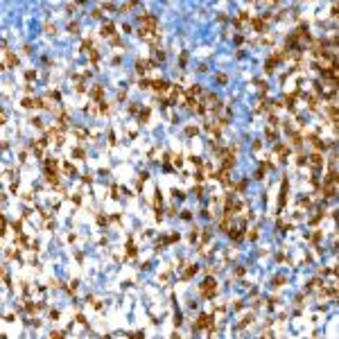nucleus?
<instances>
[{"instance_id": "nucleus-18", "label": "nucleus", "mask_w": 339, "mask_h": 339, "mask_svg": "<svg viewBox=\"0 0 339 339\" xmlns=\"http://www.w3.org/2000/svg\"><path fill=\"white\" fill-rule=\"evenodd\" d=\"M197 274V267H190V269H186V274H183V280H188V278H192V276Z\"/></svg>"}, {"instance_id": "nucleus-8", "label": "nucleus", "mask_w": 339, "mask_h": 339, "mask_svg": "<svg viewBox=\"0 0 339 339\" xmlns=\"http://www.w3.org/2000/svg\"><path fill=\"white\" fill-rule=\"evenodd\" d=\"M274 152L278 154V158H280V160H285V158H287V154H289V149H287V145H276V147H274Z\"/></svg>"}, {"instance_id": "nucleus-38", "label": "nucleus", "mask_w": 339, "mask_h": 339, "mask_svg": "<svg viewBox=\"0 0 339 339\" xmlns=\"http://www.w3.org/2000/svg\"><path fill=\"white\" fill-rule=\"evenodd\" d=\"M118 100H120V102L127 100V93H124V90H120V93H118Z\"/></svg>"}, {"instance_id": "nucleus-10", "label": "nucleus", "mask_w": 339, "mask_h": 339, "mask_svg": "<svg viewBox=\"0 0 339 339\" xmlns=\"http://www.w3.org/2000/svg\"><path fill=\"white\" fill-rule=\"evenodd\" d=\"M251 25H253L256 32H265V27H267V25H265V18H253V20H251Z\"/></svg>"}, {"instance_id": "nucleus-23", "label": "nucleus", "mask_w": 339, "mask_h": 339, "mask_svg": "<svg viewBox=\"0 0 339 339\" xmlns=\"http://www.w3.org/2000/svg\"><path fill=\"white\" fill-rule=\"evenodd\" d=\"M72 156H75V158H84L86 154H84V149H82V147H77V149H72Z\"/></svg>"}, {"instance_id": "nucleus-28", "label": "nucleus", "mask_w": 339, "mask_h": 339, "mask_svg": "<svg viewBox=\"0 0 339 339\" xmlns=\"http://www.w3.org/2000/svg\"><path fill=\"white\" fill-rule=\"evenodd\" d=\"M25 310H27V312H36L39 305H34V303H25Z\"/></svg>"}, {"instance_id": "nucleus-27", "label": "nucleus", "mask_w": 339, "mask_h": 339, "mask_svg": "<svg viewBox=\"0 0 339 339\" xmlns=\"http://www.w3.org/2000/svg\"><path fill=\"white\" fill-rule=\"evenodd\" d=\"M217 82H219V84H226V82H228V75L219 72V75H217Z\"/></svg>"}, {"instance_id": "nucleus-17", "label": "nucleus", "mask_w": 339, "mask_h": 339, "mask_svg": "<svg viewBox=\"0 0 339 339\" xmlns=\"http://www.w3.org/2000/svg\"><path fill=\"white\" fill-rule=\"evenodd\" d=\"M127 256H129V258H136V246H134V242H127Z\"/></svg>"}, {"instance_id": "nucleus-32", "label": "nucleus", "mask_w": 339, "mask_h": 339, "mask_svg": "<svg viewBox=\"0 0 339 339\" xmlns=\"http://www.w3.org/2000/svg\"><path fill=\"white\" fill-rule=\"evenodd\" d=\"M102 7H104L106 11H116V5H113V2H104Z\"/></svg>"}, {"instance_id": "nucleus-34", "label": "nucleus", "mask_w": 339, "mask_h": 339, "mask_svg": "<svg viewBox=\"0 0 339 339\" xmlns=\"http://www.w3.org/2000/svg\"><path fill=\"white\" fill-rule=\"evenodd\" d=\"M50 337H54V339H57V337H66V332H61V330H52V332H50Z\"/></svg>"}, {"instance_id": "nucleus-15", "label": "nucleus", "mask_w": 339, "mask_h": 339, "mask_svg": "<svg viewBox=\"0 0 339 339\" xmlns=\"http://www.w3.org/2000/svg\"><path fill=\"white\" fill-rule=\"evenodd\" d=\"M328 118L332 120V122H337V106H335V104L328 109Z\"/></svg>"}, {"instance_id": "nucleus-14", "label": "nucleus", "mask_w": 339, "mask_h": 339, "mask_svg": "<svg viewBox=\"0 0 339 339\" xmlns=\"http://www.w3.org/2000/svg\"><path fill=\"white\" fill-rule=\"evenodd\" d=\"M219 228H222V231H228V228H231V215H224V217H222Z\"/></svg>"}, {"instance_id": "nucleus-21", "label": "nucleus", "mask_w": 339, "mask_h": 339, "mask_svg": "<svg viewBox=\"0 0 339 339\" xmlns=\"http://www.w3.org/2000/svg\"><path fill=\"white\" fill-rule=\"evenodd\" d=\"M138 118H140V122H147V120H149V109H142Z\"/></svg>"}, {"instance_id": "nucleus-26", "label": "nucleus", "mask_w": 339, "mask_h": 339, "mask_svg": "<svg viewBox=\"0 0 339 339\" xmlns=\"http://www.w3.org/2000/svg\"><path fill=\"white\" fill-rule=\"evenodd\" d=\"M90 61L97 66V61H100V52H95V50H90Z\"/></svg>"}, {"instance_id": "nucleus-35", "label": "nucleus", "mask_w": 339, "mask_h": 339, "mask_svg": "<svg viewBox=\"0 0 339 339\" xmlns=\"http://www.w3.org/2000/svg\"><path fill=\"white\" fill-rule=\"evenodd\" d=\"M274 285H285V276H276V280H274Z\"/></svg>"}, {"instance_id": "nucleus-9", "label": "nucleus", "mask_w": 339, "mask_h": 339, "mask_svg": "<svg viewBox=\"0 0 339 339\" xmlns=\"http://www.w3.org/2000/svg\"><path fill=\"white\" fill-rule=\"evenodd\" d=\"M102 34H104V36H116V25H113V23H104Z\"/></svg>"}, {"instance_id": "nucleus-4", "label": "nucleus", "mask_w": 339, "mask_h": 339, "mask_svg": "<svg viewBox=\"0 0 339 339\" xmlns=\"http://www.w3.org/2000/svg\"><path fill=\"white\" fill-rule=\"evenodd\" d=\"M152 88L156 90V93H165V90H170V84L165 82V79H154V82H152Z\"/></svg>"}, {"instance_id": "nucleus-30", "label": "nucleus", "mask_w": 339, "mask_h": 339, "mask_svg": "<svg viewBox=\"0 0 339 339\" xmlns=\"http://www.w3.org/2000/svg\"><path fill=\"white\" fill-rule=\"evenodd\" d=\"M197 131H199L197 127H186V134L188 136H197Z\"/></svg>"}, {"instance_id": "nucleus-3", "label": "nucleus", "mask_w": 339, "mask_h": 339, "mask_svg": "<svg viewBox=\"0 0 339 339\" xmlns=\"http://www.w3.org/2000/svg\"><path fill=\"white\" fill-rule=\"evenodd\" d=\"M90 100H93V102H102V100H104V86H102V84L93 86V90H90Z\"/></svg>"}, {"instance_id": "nucleus-36", "label": "nucleus", "mask_w": 339, "mask_h": 339, "mask_svg": "<svg viewBox=\"0 0 339 339\" xmlns=\"http://www.w3.org/2000/svg\"><path fill=\"white\" fill-rule=\"evenodd\" d=\"M97 224H100V226H106V217L100 215V217H97Z\"/></svg>"}, {"instance_id": "nucleus-6", "label": "nucleus", "mask_w": 339, "mask_h": 339, "mask_svg": "<svg viewBox=\"0 0 339 339\" xmlns=\"http://www.w3.org/2000/svg\"><path fill=\"white\" fill-rule=\"evenodd\" d=\"M301 97V90H294V93H289V95H285V106H289V109H294V102Z\"/></svg>"}, {"instance_id": "nucleus-5", "label": "nucleus", "mask_w": 339, "mask_h": 339, "mask_svg": "<svg viewBox=\"0 0 339 339\" xmlns=\"http://www.w3.org/2000/svg\"><path fill=\"white\" fill-rule=\"evenodd\" d=\"M337 192V179H328V183L323 186V194L326 197H332Z\"/></svg>"}, {"instance_id": "nucleus-20", "label": "nucleus", "mask_w": 339, "mask_h": 339, "mask_svg": "<svg viewBox=\"0 0 339 339\" xmlns=\"http://www.w3.org/2000/svg\"><path fill=\"white\" fill-rule=\"evenodd\" d=\"M152 82H154V79H140L138 86H140V88H152Z\"/></svg>"}, {"instance_id": "nucleus-31", "label": "nucleus", "mask_w": 339, "mask_h": 339, "mask_svg": "<svg viewBox=\"0 0 339 339\" xmlns=\"http://www.w3.org/2000/svg\"><path fill=\"white\" fill-rule=\"evenodd\" d=\"M25 77H27V82H34V79H36V72H34V70H27Z\"/></svg>"}, {"instance_id": "nucleus-13", "label": "nucleus", "mask_w": 339, "mask_h": 339, "mask_svg": "<svg viewBox=\"0 0 339 339\" xmlns=\"http://www.w3.org/2000/svg\"><path fill=\"white\" fill-rule=\"evenodd\" d=\"M45 138H41V140H36V145H34V152H36V156H43V149H45Z\"/></svg>"}, {"instance_id": "nucleus-33", "label": "nucleus", "mask_w": 339, "mask_h": 339, "mask_svg": "<svg viewBox=\"0 0 339 339\" xmlns=\"http://www.w3.org/2000/svg\"><path fill=\"white\" fill-rule=\"evenodd\" d=\"M82 50H93V43H90L88 39H86V41L82 43Z\"/></svg>"}, {"instance_id": "nucleus-19", "label": "nucleus", "mask_w": 339, "mask_h": 339, "mask_svg": "<svg viewBox=\"0 0 339 339\" xmlns=\"http://www.w3.org/2000/svg\"><path fill=\"white\" fill-rule=\"evenodd\" d=\"M64 174H68V176H75V168H72L70 163H66V165H64Z\"/></svg>"}, {"instance_id": "nucleus-22", "label": "nucleus", "mask_w": 339, "mask_h": 339, "mask_svg": "<svg viewBox=\"0 0 339 339\" xmlns=\"http://www.w3.org/2000/svg\"><path fill=\"white\" fill-rule=\"evenodd\" d=\"M274 68H276V59H274V57H271V59H269V61H267V72H269V75H271V72H274Z\"/></svg>"}, {"instance_id": "nucleus-16", "label": "nucleus", "mask_w": 339, "mask_h": 339, "mask_svg": "<svg viewBox=\"0 0 339 339\" xmlns=\"http://www.w3.org/2000/svg\"><path fill=\"white\" fill-rule=\"evenodd\" d=\"M265 134H267V138H269V140H276V127H271V124H269Z\"/></svg>"}, {"instance_id": "nucleus-25", "label": "nucleus", "mask_w": 339, "mask_h": 339, "mask_svg": "<svg viewBox=\"0 0 339 339\" xmlns=\"http://www.w3.org/2000/svg\"><path fill=\"white\" fill-rule=\"evenodd\" d=\"M134 7H136V2H124L122 7H120V11H131Z\"/></svg>"}, {"instance_id": "nucleus-1", "label": "nucleus", "mask_w": 339, "mask_h": 339, "mask_svg": "<svg viewBox=\"0 0 339 339\" xmlns=\"http://www.w3.org/2000/svg\"><path fill=\"white\" fill-rule=\"evenodd\" d=\"M208 328V335H215V328H212V314H199L197 323H194V330H204Z\"/></svg>"}, {"instance_id": "nucleus-37", "label": "nucleus", "mask_w": 339, "mask_h": 339, "mask_svg": "<svg viewBox=\"0 0 339 339\" xmlns=\"http://www.w3.org/2000/svg\"><path fill=\"white\" fill-rule=\"evenodd\" d=\"M179 64H181V66L188 64V54H186V52H181V61H179Z\"/></svg>"}, {"instance_id": "nucleus-11", "label": "nucleus", "mask_w": 339, "mask_h": 339, "mask_svg": "<svg viewBox=\"0 0 339 339\" xmlns=\"http://www.w3.org/2000/svg\"><path fill=\"white\" fill-rule=\"evenodd\" d=\"M154 210L158 212V217H160V210H163V199H160V192L156 190V197H154Z\"/></svg>"}, {"instance_id": "nucleus-7", "label": "nucleus", "mask_w": 339, "mask_h": 339, "mask_svg": "<svg viewBox=\"0 0 339 339\" xmlns=\"http://www.w3.org/2000/svg\"><path fill=\"white\" fill-rule=\"evenodd\" d=\"M228 235H231V240H240L244 235V224H240L235 228H228Z\"/></svg>"}, {"instance_id": "nucleus-29", "label": "nucleus", "mask_w": 339, "mask_h": 339, "mask_svg": "<svg viewBox=\"0 0 339 339\" xmlns=\"http://www.w3.org/2000/svg\"><path fill=\"white\" fill-rule=\"evenodd\" d=\"M310 289H312V287H321V278H314V280H310Z\"/></svg>"}, {"instance_id": "nucleus-2", "label": "nucleus", "mask_w": 339, "mask_h": 339, "mask_svg": "<svg viewBox=\"0 0 339 339\" xmlns=\"http://www.w3.org/2000/svg\"><path fill=\"white\" fill-rule=\"evenodd\" d=\"M201 298H215V294H217V283H215V278H206L204 283H201Z\"/></svg>"}, {"instance_id": "nucleus-39", "label": "nucleus", "mask_w": 339, "mask_h": 339, "mask_svg": "<svg viewBox=\"0 0 339 339\" xmlns=\"http://www.w3.org/2000/svg\"><path fill=\"white\" fill-rule=\"evenodd\" d=\"M50 319L57 321V319H59V312H57V310H52V312H50Z\"/></svg>"}, {"instance_id": "nucleus-40", "label": "nucleus", "mask_w": 339, "mask_h": 339, "mask_svg": "<svg viewBox=\"0 0 339 339\" xmlns=\"http://www.w3.org/2000/svg\"><path fill=\"white\" fill-rule=\"evenodd\" d=\"M235 276H244V267H238V269H235Z\"/></svg>"}, {"instance_id": "nucleus-24", "label": "nucleus", "mask_w": 339, "mask_h": 339, "mask_svg": "<svg viewBox=\"0 0 339 339\" xmlns=\"http://www.w3.org/2000/svg\"><path fill=\"white\" fill-rule=\"evenodd\" d=\"M310 163H312V165H321V156H319V154H312V156H310Z\"/></svg>"}, {"instance_id": "nucleus-12", "label": "nucleus", "mask_w": 339, "mask_h": 339, "mask_svg": "<svg viewBox=\"0 0 339 339\" xmlns=\"http://www.w3.org/2000/svg\"><path fill=\"white\" fill-rule=\"evenodd\" d=\"M16 64H18V59H16V57H14V54H9V52H5V68H7V66H9V68H14Z\"/></svg>"}]
</instances>
